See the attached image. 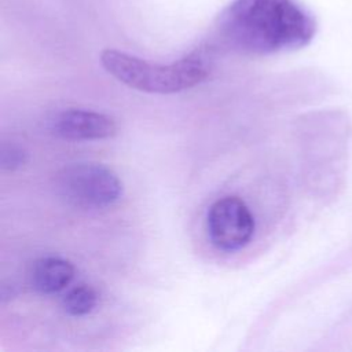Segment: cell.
<instances>
[{"label":"cell","mask_w":352,"mask_h":352,"mask_svg":"<svg viewBox=\"0 0 352 352\" xmlns=\"http://www.w3.org/2000/svg\"><path fill=\"white\" fill-rule=\"evenodd\" d=\"M316 29L315 18L297 0H232L216 21L219 38L248 55L304 48Z\"/></svg>","instance_id":"6da1fadb"},{"label":"cell","mask_w":352,"mask_h":352,"mask_svg":"<svg viewBox=\"0 0 352 352\" xmlns=\"http://www.w3.org/2000/svg\"><path fill=\"white\" fill-rule=\"evenodd\" d=\"M100 62L122 84L150 94L180 92L201 84L209 76L206 62L197 54L165 65L107 48L102 51Z\"/></svg>","instance_id":"7a4b0ae2"},{"label":"cell","mask_w":352,"mask_h":352,"mask_svg":"<svg viewBox=\"0 0 352 352\" xmlns=\"http://www.w3.org/2000/svg\"><path fill=\"white\" fill-rule=\"evenodd\" d=\"M59 194L73 206L103 209L117 202L122 183L117 173L99 162H76L65 166L58 177Z\"/></svg>","instance_id":"3957f363"},{"label":"cell","mask_w":352,"mask_h":352,"mask_svg":"<svg viewBox=\"0 0 352 352\" xmlns=\"http://www.w3.org/2000/svg\"><path fill=\"white\" fill-rule=\"evenodd\" d=\"M206 226L212 243L224 252L239 250L254 234V217L249 206L235 195L223 197L210 205Z\"/></svg>","instance_id":"277c9868"},{"label":"cell","mask_w":352,"mask_h":352,"mask_svg":"<svg viewBox=\"0 0 352 352\" xmlns=\"http://www.w3.org/2000/svg\"><path fill=\"white\" fill-rule=\"evenodd\" d=\"M52 132L66 140H100L111 138L116 121L103 113L82 109H67L58 113L51 121Z\"/></svg>","instance_id":"5b68a950"},{"label":"cell","mask_w":352,"mask_h":352,"mask_svg":"<svg viewBox=\"0 0 352 352\" xmlns=\"http://www.w3.org/2000/svg\"><path fill=\"white\" fill-rule=\"evenodd\" d=\"M74 276L73 264L58 256H45L32 265L29 278L34 290L43 294H54L63 290Z\"/></svg>","instance_id":"8992f818"},{"label":"cell","mask_w":352,"mask_h":352,"mask_svg":"<svg viewBox=\"0 0 352 352\" xmlns=\"http://www.w3.org/2000/svg\"><path fill=\"white\" fill-rule=\"evenodd\" d=\"M98 292L85 283L76 285L63 297V308L72 316H84L89 314L98 304Z\"/></svg>","instance_id":"52a82bcc"},{"label":"cell","mask_w":352,"mask_h":352,"mask_svg":"<svg viewBox=\"0 0 352 352\" xmlns=\"http://www.w3.org/2000/svg\"><path fill=\"white\" fill-rule=\"evenodd\" d=\"M28 161V153L16 144H3L0 154V165L4 170H15L25 165Z\"/></svg>","instance_id":"ba28073f"}]
</instances>
